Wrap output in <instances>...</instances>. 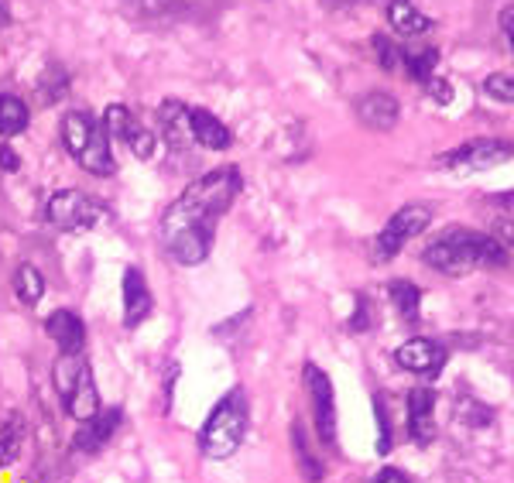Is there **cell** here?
Here are the masks:
<instances>
[{
    "mask_svg": "<svg viewBox=\"0 0 514 483\" xmlns=\"http://www.w3.org/2000/svg\"><path fill=\"white\" fill-rule=\"evenodd\" d=\"M240 172L234 165H223L196 179L165 209L162 216V237L165 247L182 268H196L213 251V233L216 223L223 220L234 199L240 196Z\"/></svg>",
    "mask_w": 514,
    "mask_h": 483,
    "instance_id": "6da1fadb",
    "label": "cell"
},
{
    "mask_svg": "<svg viewBox=\"0 0 514 483\" xmlns=\"http://www.w3.org/2000/svg\"><path fill=\"white\" fill-rule=\"evenodd\" d=\"M425 264L439 275H470L473 268H504L508 251L497 237H484L477 230L453 227L439 233L429 247H425Z\"/></svg>",
    "mask_w": 514,
    "mask_h": 483,
    "instance_id": "7a4b0ae2",
    "label": "cell"
},
{
    "mask_svg": "<svg viewBox=\"0 0 514 483\" xmlns=\"http://www.w3.org/2000/svg\"><path fill=\"white\" fill-rule=\"evenodd\" d=\"M247 422H251V405L244 388L227 391L199 429V453L206 460H230L247 436Z\"/></svg>",
    "mask_w": 514,
    "mask_h": 483,
    "instance_id": "3957f363",
    "label": "cell"
},
{
    "mask_svg": "<svg viewBox=\"0 0 514 483\" xmlns=\"http://www.w3.org/2000/svg\"><path fill=\"white\" fill-rule=\"evenodd\" d=\"M62 141H66L69 155L76 158L90 175H114L117 172L107 127H103L93 114H86V110H69V114L62 117Z\"/></svg>",
    "mask_w": 514,
    "mask_h": 483,
    "instance_id": "277c9868",
    "label": "cell"
},
{
    "mask_svg": "<svg viewBox=\"0 0 514 483\" xmlns=\"http://www.w3.org/2000/svg\"><path fill=\"white\" fill-rule=\"evenodd\" d=\"M103 213H107L103 203H96L93 196H86V192H79V189H62L48 199V220L66 233L93 230L96 223L103 220Z\"/></svg>",
    "mask_w": 514,
    "mask_h": 483,
    "instance_id": "5b68a950",
    "label": "cell"
},
{
    "mask_svg": "<svg viewBox=\"0 0 514 483\" xmlns=\"http://www.w3.org/2000/svg\"><path fill=\"white\" fill-rule=\"evenodd\" d=\"M429 223H432V209L429 206H401L398 213L384 223V230L377 233L374 257H377V261H391V257H395L401 247L408 244V240L429 230Z\"/></svg>",
    "mask_w": 514,
    "mask_h": 483,
    "instance_id": "8992f818",
    "label": "cell"
},
{
    "mask_svg": "<svg viewBox=\"0 0 514 483\" xmlns=\"http://www.w3.org/2000/svg\"><path fill=\"white\" fill-rule=\"evenodd\" d=\"M514 158V144L501 141V138H473L460 148L446 151L439 158V168H456V172H484V168H494L501 161Z\"/></svg>",
    "mask_w": 514,
    "mask_h": 483,
    "instance_id": "52a82bcc",
    "label": "cell"
},
{
    "mask_svg": "<svg viewBox=\"0 0 514 483\" xmlns=\"http://www.w3.org/2000/svg\"><path fill=\"white\" fill-rule=\"evenodd\" d=\"M305 391H309L312 401V422H316L319 439L326 446H336V394L323 367L305 364Z\"/></svg>",
    "mask_w": 514,
    "mask_h": 483,
    "instance_id": "ba28073f",
    "label": "cell"
},
{
    "mask_svg": "<svg viewBox=\"0 0 514 483\" xmlns=\"http://www.w3.org/2000/svg\"><path fill=\"white\" fill-rule=\"evenodd\" d=\"M103 127H107V134H114L127 144V148L134 151V158L148 161L155 158V134L148 131V127L138 124V117L131 114V110L124 107V103H110L107 110H103Z\"/></svg>",
    "mask_w": 514,
    "mask_h": 483,
    "instance_id": "9c48e42d",
    "label": "cell"
},
{
    "mask_svg": "<svg viewBox=\"0 0 514 483\" xmlns=\"http://www.w3.org/2000/svg\"><path fill=\"white\" fill-rule=\"evenodd\" d=\"M446 346L429 340V336H412L408 343H401L395 350V360L405 370H412V374H422V377H439V370L446 367Z\"/></svg>",
    "mask_w": 514,
    "mask_h": 483,
    "instance_id": "30bf717a",
    "label": "cell"
},
{
    "mask_svg": "<svg viewBox=\"0 0 514 483\" xmlns=\"http://www.w3.org/2000/svg\"><path fill=\"white\" fill-rule=\"evenodd\" d=\"M120 418H124V415H120V408H100L93 418L79 422L76 439H72V449H76V453H90V456L100 453V449L117 436Z\"/></svg>",
    "mask_w": 514,
    "mask_h": 483,
    "instance_id": "8fae6325",
    "label": "cell"
},
{
    "mask_svg": "<svg viewBox=\"0 0 514 483\" xmlns=\"http://www.w3.org/2000/svg\"><path fill=\"white\" fill-rule=\"evenodd\" d=\"M408 432L415 446H429L436 439V394L429 388L408 391Z\"/></svg>",
    "mask_w": 514,
    "mask_h": 483,
    "instance_id": "7c38bea8",
    "label": "cell"
},
{
    "mask_svg": "<svg viewBox=\"0 0 514 483\" xmlns=\"http://www.w3.org/2000/svg\"><path fill=\"white\" fill-rule=\"evenodd\" d=\"M357 117H360V124L371 127V131H391L401 117V107L391 93L374 90V93H364L357 100Z\"/></svg>",
    "mask_w": 514,
    "mask_h": 483,
    "instance_id": "4fadbf2b",
    "label": "cell"
},
{
    "mask_svg": "<svg viewBox=\"0 0 514 483\" xmlns=\"http://www.w3.org/2000/svg\"><path fill=\"white\" fill-rule=\"evenodd\" d=\"M120 292H124V326L127 329L141 326V322L148 319V312H151L148 278H144L138 268H127L124 281H120Z\"/></svg>",
    "mask_w": 514,
    "mask_h": 483,
    "instance_id": "5bb4252c",
    "label": "cell"
},
{
    "mask_svg": "<svg viewBox=\"0 0 514 483\" xmlns=\"http://www.w3.org/2000/svg\"><path fill=\"white\" fill-rule=\"evenodd\" d=\"M45 333L59 343L62 353H83L86 346V322L72 309H55L52 316L45 319Z\"/></svg>",
    "mask_w": 514,
    "mask_h": 483,
    "instance_id": "9a60e30c",
    "label": "cell"
},
{
    "mask_svg": "<svg viewBox=\"0 0 514 483\" xmlns=\"http://www.w3.org/2000/svg\"><path fill=\"white\" fill-rule=\"evenodd\" d=\"M189 134H192V141H199L203 148H210V151H227L230 141H234L230 127L223 124L216 114H210V110H203V107L189 110Z\"/></svg>",
    "mask_w": 514,
    "mask_h": 483,
    "instance_id": "2e32d148",
    "label": "cell"
},
{
    "mask_svg": "<svg viewBox=\"0 0 514 483\" xmlns=\"http://www.w3.org/2000/svg\"><path fill=\"white\" fill-rule=\"evenodd\" d=\"M62 405H66V412L76 418V422H86V418H93L100 412V391H96L93 370H86L83 381L76 384V391H72Z\"/></svg>",
    "mask_w": 514,
    "mask_h": 483,
    "instance_id": "e0dca14e",
    "label": "cell"
},
{
    "mask_svg": "<svg viewBox=\"0 0 514 483\" xmlns=\"http://www.w3.org/2000/svg\"><path fill=\"white\" fill-rule=\"evenodd\" d=\"M388 21L398 35H422V31L432 28V18H425L412 0H391L388 4Z\"/></svg>",
    "mask_w": 514,
    "mask_h": 483,
    "instance_id": "ac0fdd59",
    "label": "cell"
},
{
    "mask_svg": "<svg viewBox=\"0 0 514 483\" xmlns=\"http://www.w3.org/2000/svg\"><path fill=\"white\" fill-rule=\"evenodd\" d=\"M24 436H28V422L21 412H11L0 422V466H11L21 456Z\"/></svg>",
    "mask_w": 514,
    "mask_h": 483,
    "instance_id": "d6986e66",
    "label": "cell"
},
{
    "mask_svg": "<svg viewBox=\"0 0 514 483\" xmlns=\"http://www.w3.org/2000/svg\"><path fill=\"white\" fill-rule=\"evenodd\" d=\"M158 120H162L165 127V138L172 148H182V134H189V107L182 100H165L162 110H158ZM192 138V134H189Z\"/></svg>",
    "mask_w": 514,
    "mask_h": 483,
    "instance_id": "ffe728a7",
    "label": "cell"
},
{
    "mask_svg": "<svg viewBox=\"0 0 514 483\" xmlns=\"http://www.w3.org/2000/svg\"><path fill=\"white\" fill-rule=\"evenodd\" d=\"M388 295H391V302H395V309H398V316H401V319H405V322H419L422 292H419V285H415V281L395 278V281L388 285Z\"/></svg>",
    "mask_w": 514,
    "mask_h": 483,
    "instance_id": "44dd1931",
    "label": "cell"
},
{
    "mask_svg": "<svg viewBox=\"0 0 514 483\" xmlns=\"http://www.w3.org/2000/svg\"><path fill=\"white\" fill-rule=\"evenodd\" d=\"M14 292L24 305H38L45 299V275L35 268V264H21L14 271Z\"/></svg>",
    "mask_w": 514,
    "mask_h": 483,
    "instance_id": "7402d4cb",
    "label": "cell"
},
{
    "mask_svg": "<svg viewBox=\"0 0 514 483\" xmlns=\"http://www.w3.org/2000/svg\"><path fill=\"white\" fill-rule=\"evenodd\" d=\"M28 107L18 100V96H4L0 93V134L4 138H18V134L28 127Z\"/></svg>",
    "mask_w": 514,
    "mask_h": 483,
    "instance_id": "603a6c76",
    "label": "cell"
},
{
    "mask_svg": "<svg viewBox=\"0 0 514 483\" xmlns=\"http://www.w3.org/2000/svg\"><path fill=\"white\" fill-rule=\"evenodd\" d=\"M292 446H295V460H299V470H302V477L309 480V483H319L323 480V463L312 456V449H309V442H305V429L299 422L292 425Z\"/></svg>",
    "mask_w": 514,
    "mask_h": 483,
    "instance_id": "cb8c5ba5",
    "label": "cell"
},
{
    "mask_svg": "<svg viewBox=\"0 0 514 483\" xmlns=\"http://www.w3.org/2000/svg\"><path fill=\"white\" fill-rule=\"evenodd\" d=\"M439 66V52L436 48H419V52H405V72L415 79V83H429L436 76Z\"/></svg>",
    "mask_w": 514,
    "mask_h": 483,
    "instance_id": "d4e9b609",
    "label": "cell"
},
{
    "mask_svg": "<svg viewBox=\"0 0 514 483\" xmlns=\"http://www.w3.org/2000/svg\"><path fill=\"white\" fill-rule=\"evenodd\" d=\"M371 45H374V55H377V62H381L384 72H401V69H405V48L391 42L388 35H374Z\"/></svg>",
    "mask_w": 514,
    "mask_h": 483,
    "instance_id": "484cf974",
    "label": "cell"
},
{
    "mask_svg": "<svg viewBox=\"0 0 514 483\" xmlns=\"http://www.w3.org/2000/svg\"><path fill=\"white\" fill-rule=\"evenodd\" d=\"M484 93L501 103H514V72H494V76H487Z\"/></svg>",
    "mask_w": 514,
    "mask_h": 483,
    "instance_id": "4316f807",
    "label": "cell"
},
{
    "mask_svg": "<svg viewBox=\"0 0 514 483\" xmlns=\"http://www.w3.org/2000/svg\"><path fill=\"white\" fill-rule=\"evenodd\" d=\"M374 415H377V453L384 456L391 449V422H388V405H384L381 394L374 398Z\"/></svg>",
    "mask_w": 514,
    "mask_h": 483,
    "instance_id": "83f0119b",
    "label": "cell"
},
{
    "mask_svg": "<svg viewBox=\"0 0 514 483\" xmlns=\"http://www.w3.org/2000/svg\"><path fill=\"white\" fill-rule=\"evenodd\" d=\"M367 326H371V309H367V299H364V295H360V299H357V312H353V322H350V329H357V333H360V329H367Z\"/></svg>",
    "mask_w": 514,
    "mask_h": 483,
    "instance_id": "f1b7e54d",
    "label": "cell"
},
{
    "mask_svg": "<svg viewBox=\"0 0 514 483\" xmlns=\"http://www.w3.org/2000/svg\"><path fill=\"white\" fill-rule=\"evenodd\" d=\"M0 168H4V172H18L21 168V158L11 144H0Z\"/></svg>",
    "mask_w": 514,
    "mask_h": 483,
    "instance_id": "f546056e",
    "label": "cell"
},
{
    "mask_svg": "<svg viewBox=\"0 0 514 483\" xmlns=\"http://www.w3.org/2000/svg\"><path fill=\"white\" fill-rule=\"evenodd\" d=\"M371 483H412V477H408V473H401V470H395V466H384V470L377 473Z\"/></svg>",
    "mask_w": 514,
    "mask_h": 483,
    "instance_id": "4dcf8cb0",
    "label": "cell"
},
{
    "mask_svg": "<svg viewBox=\"0 0 514 483\" xmlns=\"http://www.w3.org/2000/svg\"><path fill=\"white\" fill-rule=\"evenodd\" d=\"M425 86H429V93L436 96V103H443V107H446V103H449V96H453V93H449V86L443 83V79H436V76H432V79H429V83H425Z\"/></svg>",
    "mask_w": 514,
    "mask_h": 483,
    "instance_id": "1f68e13d",
    "label": "cell"
},
{
    "mask_svg": "<svg viewBox=\"0 0 514 483\" xmlns=\"http://www.w3.org/2000/svg\"><path fill=\"white\" fill-rule=\"evenodd\" d=\"M501 28H504V35H508L511 48H514V7H511V4L501 11Z\"/></svg>",
    "mask_w": 514,
    "mask_h": 483,
    "instance_id": "d6a6232c",
    "label": "cell"
},
{
    "mask_svg": "<svg viewBox=\"0 0 514 483\" xmlns=\"http://www.w3.org/2000/svg\"><path fill=\"white\" fill-rule=\"evenodd\" d=\"M7 18V14H4V7H0V21H4Z\"/></svg>",
    "mask_w": 514,
    "mask_h": 483,
    "instance_id": "836d02e7",
    "label": "cell"
}]
</instances>
